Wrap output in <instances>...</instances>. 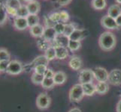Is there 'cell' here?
<instances>
[{"label": "cell", "instance_id": "cell-38", "mask_svg": "<svg viewBox=\"0 0 121 112\" xmlns=\"http://www.w3.org/2000/svg\"><path fill=\"white\" fill-rule=\"evenodd\" d=\"M60 21L62 23H65L69 19V15L66 11H62L60 12Z\"/></svg>", "mask_w": 121, "mask_h": 112}, {"label": "cell", "instance_id": "cell-43", "mask_svg": "<svg viewBox=\"0 0 121 112\" xmlns=\"http://www.w3.org/2000/svg\"><path fill=\"white\" fill-rule=\"evenodd\" d=\"M117 112H121V99L117 105Z\"/></svg>", "mask_w": 121, "mask_h": 112}, {"label": "cell", "instance_id": "cell-39", "mask_svg": "<svg viewBox=\"0 0 121 112\" xmlns=\"http://www.w3.org/2000/svg\"><path fill=\"white\" fill-rule=\"evenodd\" d=\"M54 73H53V71L51 69H48L44 73V77L45 78H53L54 76Z\"/></svg>", "mask_w": 121, "mask_h": 112}, {"label": "cell", "instance_id": "cell-9", "mask_svg": "<svg viewBox=\"0 0 121 112\" xmlns=\"http://www.w3.org/2000/svg\"><path fill=\"white\" fill-rule=\"evenodd\" d=\"M14 27L18 31H23L29 27L27 19L25 17L16 16L14 19Z\"/></svg>", "mask_w": 121, "mask_h": 112}, {"label": "cell", "instance_id": "cell-41", "mask_svg": "<svg viewBox=\"0 0 121 112\" xmlns=\"http://www.w3.org/2000/svg\"><path fill=\"white\" fill-rule=\"evenodd\" d=\"M56 1L60 5L65 6V5H67L68 4H69L72 2V0H56Z\"/></svg>", "mask_w": 121, "mask_h": 112}, {"label": "cell", "instance_id": "cell-8", "mask_svg": "<svg viewBox=\"0 0 121 112\" xmlns=\"http://www.w3.org/2000/svg\"><path fill=\"white\" fill-rule=\"evenodd\" d=\"M102 25L104 28H107V29H117L118 28V26L116 23V20L114 18L111 17V16L105 15L101 19Z\"/></svg>", "mask_w": 121, "mask_h": 112}, {"label": "cell", "instance_id": "cell-44", "mask_svg": "<svg viewBox=\"0 0 121 112\" xmlns=\"http://www.w3.org/2000/svg\"><path fill=\"white\" fill-rule=\"evenodd\" d=\"M69 112H81V110L79 109L78 108H74L71 109Z\"/></svg>", "mask_w": 121, "mask_h": 112}, {"label": "cell", "instance_id": "cell-1", "mask_svg": "<svg viewBox=\"0 0 121 112\" xmlns=\"http://www.w3.org/2000/svg\"><path fill=\"white\" fill-rule=\"evenodd\" d=\"M116 37L113 33L110 31L103 32L99 39V44L102 49L105 51H110L116 46Z\"/></svg>", "mask_w": 121, "mask_h": 112}, {"label": "cell", "instance_id": "cell-36", "mask_svg": "<svg viewBox=\"0 0 121 112\" xmlns=\"http://www.w3.org/2000/svg\"><path fill=\"white\" fill-rule=\"evenodd\" d=\"M47 70H48L47 66H45V65H38V66H35L34 67L35 73H39V74H42V75H44Z\"/></svg>", "mask_w": 121, "mask_h": 112}, {"label": "cell", "instance_id": "cell-30", "mask_svg": "<svg viewBox=\"0 0 121 112\" xmlns=\"http://www.w3.org/2000/svg\"><path fill=\"white\" fill-rule=\"evenodd\" d=\"M54 85H55V83H54L53 78H45L44 77L42 83H41V86L45 89H51Z\"/></svg>", "mask_w": 121, "mask_h": 112}, {"label": "cell", "instance_id": "cell-21", "mask_svg": "<svg viewBox=\"0 0 121 112\" xmlns=\"http://www.w3.org/2000/svg\"><path fill=\"white\" fill-rule=\"evenodd\" d=\"M70 67L74 70H79L82 67V61L79 57L74 56L69 61Z\"/></svg>", "mask_w": 121, "mask_h": 112}, {"label": "cell", "instance_id": "cell-37", "mask_svg": "<svg viewBox=\"0 0 121 112\" xmlns=\"http://www.w3.org/2000/svg\"><path fill=\"white\" fill-rule=\"evenodd\" d=\"M10 61H0V72H6L8 65H9Z\"/></svg>", "mask_w": 121, "mask_h": 112}, {"label": "cell", "instance_id": "cell-2", "mask_svg": "<svg viewBox=\"0 0 121 112\" xmlns=\"http://www.w3.org/2000/svg\"><path fill=\"white\" fill-rule=\"evenodd\" d=\"M83 87L81 84L74 85L69 91V99L71 102H80L84 97Z\"/></svg>", "mask_w": 121, "mask_h": 112}, {"label": "cell", "instance_id": "cell-7", "mask_svg": "<svg viewBox=\"0 0 121 112\" xmlns=\"http://www.w3.org/2000/svg\"><path fill=\"white\" fill-rule=\"evenodd\" d=\"M108 81L113 85H121V70L119 69H114L108 74Z\"/></svg>", "mask_w": 121, "mask_h": 112}, {"label": "cell", "instance_id": "cell-11", "mask_svg": "<svg viewBox=\"0 0 121 112\" xmlns=\"http://www.w3.org/2000/svg\"><path fill=\"white\" fill-rule=\"evenodd\" d=\"M57 34L54 30L53 27H46L44 28V31L42 37L44 38L46 40H48V42H53L55 40Z\"/></svg>", "mask_w": 121, "mask_h": 112}, {"label": "cell", "instance_id": "cell-17", "mask_svg": "<svg viewBox=\"0 0 121 112\" xmlns=\"http://www.w3.org/2000/svg\"><path fill=\"white\" fill-rule=\"evenodd\" d=\"M26 6L29 12H30V14H38V13L40 11V3L36 0L30 3H27Z\"/></svg>", "mask_w": 121, "mask_h": 112}, {"label": "cell", "instance_id": "cell-20", "mask_svg": "<svg viewBox=\"0 0 121 112\" xmlns=\"http://www.w3.org/2000/svg\"><path fill=\"white\" fill-rule=\"evenodd\" d=\"M121 14V8L119 5H112L108 10V15L116 19Z\"/></svg>", "mask_w": 121, "mask_h": 112}, {"label": "cell", "instance_id": "cell-4", "mask_svg": "<svg viewBox=\"0 0 121 112\" xmlns=\"http://www.w3.org/2000/svg\"><path fill=\"white\" fill-rule=\"evenodd\" d=\"M36 105L39 109H47L51 105V98L44 93H40L36 99Z\"/></svg>", "mask_w": 121, "mask_h": 112}, {"label": "cell", "instance_id": "cell-14", "mask_svg": "<svg viewBox=\"0 0 121 112\" xmlns=\"http://www.w3.org/2000/svg\"><path fill=\"white\" fill-rule=\"evenodd\" d=\"M86 37V31L83 29H79L76 28L72 34L69 36V40H76V41H81Z\"/></svg>", "mask_w": 121, "mask_h": 112}, {"label": "cell", "instance_id": "cell-10", "mask_svg": "<svg viewBox=\"0 0 121 112\" xmlns=\"http://www.w3.org/2000/svg\"><path fill=\"white\" fill-rule=\"evenodd\" d=\"M69 37L65 36V35H57L55 40L53 41V46H64L68 47V44L69 42Z\"/></svg>", "mask_w": 121, "mask_h": 112}, {"label": "cell", "instance_id": "cell-18", "mask_svg": "<svg viewBox=\"0 0 121 112\" xmlns=\"http://www.w3.org/2000/svg\"><path fill=\"white\" fill-rule=\"evenodd\" d=\"M53 81L55 85H60L64 84L66 81V75L64 72L62 71H58L54 73V76L53 77Z\"/></svg>", "mask_w": 121, "mask_h": 112}, {"label": "cell", "instance_id": "cell-40", "mask_svg": "<svg viewBox=\"0 0 121 112\" xmlns=\"http://www.w3.org/2000/svg\"><path fill=\"white\" fill-rule=\"evenodd\" d=\"M7 11H8V15L14 16V17H16L17 16V10L13 9V8H7Z\"/></svg>", "mask_w": 121, "mask_h": 112}, {"label": "cell", "instance_id": "cell-35", "mask_svg": "<svg viewBox=\"0 0 121 112\" xmlns=\"http://www.w3.org/2000/svg\"><path fill=\"white\" fill-rule=\"evenodd\" d=\"M48 17L51 19V20L52 22H53L54 23L61 22L60 21V12H54V13H52L51 14H50Z\"/></svg>", "mask_w": 121, "mask_h": 112}, {"label": "cell", "instance_id": "cell-32", "mask_svg": "<svg viewBox=\"0 0 121 112\" xmlns=\"http://www.w3.org/2000/svg\"><path fill=\"white\" fill-rule=\"evenodd\" d=\"M11 55L10 53L5 49H0V61H10Z\"/></svg>", "mask_w": 121, "mask_h": 112}, {"label": "cell", "instance_id": "cell-24", "mask_svg": "<svg viewBox=\"0 0 121 112\" xmlns=\"http://www.w3.org/2000/svg\"><path fill=\"white\" fill-rule=\"evenodd\" d=\"M26 19L30 28L39 24V17L38 14H30L26 17Z\"/></svg>", "mask_w": 121, "mask_h": 112}, {"label": "cell", "instance_id": "cell-26", "mask_svg": "<svg viewBox=\"0 0 121 112\" xmlns=\"http://www.w3.org/2000/svg\"><path fill=\"white\" fill-rule=\"evenodd\" d=\"M30 15V12L28 11L26 5H22L17 10V16L19 17H25L26 18Z\"/></svg>", "mask_w": 121, "mask_h": 112}, {"label": "cell", "instance_id": "cell-25", "mask_svg": "<svg viewBox=\"0 0 121 112\" xmlns=\"http://www.w3.org/2000/svg\"><path fill=\"white\" fill-rule=\"evenodd\" d=\"M107 5L106 0H93L92 6L95 10H103L105 9Z\"/></svg>", "mask_w": 121, "mask_h": 112}, {"label": "cell", "instance_id": "cell-3", "mask_svg": "<svg viewBox=\"0 0 121 112\" xmlns=\"http://www.w3.org/2000/svg\"><path fill=\"white\" fill-rule=\"evenodd\" d=\"M23 67L21 62L17 60H13V61H10V63L9 65H8L6 73L10 75L16 76V75H19L21 73L23 72Z\"/></svg>", "mask_w": 121, "mask_h": 112}, {"label": "cell", "instance_id": "cell-5", "mask_svg": "<svg viewBox=\"0 0 121 112\" xmlns=\"http://www.w3.org/2000/svg\"><path fill=\"white\" fill-rule=\"evenodd\" d=\"M94 78L93 71L90 69L82 70L79 74V81L80 84H86V83H90L93 81Z\"/></svg>", "mask_w": 121, "mask_h": 112}, {"label": "cell", "instance_id": "cell-27", "mask_svg": "<svg viewBox=\"0 0 121 112\" xmlns=\"http://www.w3.org/2000/svg\"><path fill=\"white\" fill-rule=\"evenodd\" d=\"M47 58L49 60V61H51L53 59L56 58V49L55 47L53 46H51L47 50L45 51V55Z\"/></svg>", "mask_w": 121, "mask_h": 112}, {"label": "cell", "instance_id": "cell-13", "mask_svg": "<svg viewBox=\"0 0 121 112\" xmlns=\"http://www.w3.org/2000/svg\"><path fill=\"white\" fill-rule=\"evenodd\" d=\"M44 31V27H43V26H41V24H38L35 26L31 27L30 30L31 35L34 37H36V38L42 37Z\"/></svg>", "mask_w": 121, "mask_h": 112}, {"label": "cell", "instance_id": "cell-22", "mask_svg": "<svg viewBox=\"0 0 121 112\" xmlns=\"http://www.w3.org/2000/svg\"><path fill=\"white\" fill-rule=\"evenodd\" d=\"M109 90V86L107 82H98V84L95 85V92L99 94H105L108 93Z\"/></svg>", "mask_w": 121, "mask_h": 112}, {"label": "cell", "instance_id": "cell-19", "mask_svg": "<svg viewBox=\"0 0 121 112\" xmlns=\"http://www.w3.org/2000/svg\"><path fill=\"white\" fill-rule=\"evenodd\" d=\"M83 93H84L85 96H93V95L96 93L95 92V85H94L93 83H86V84H83Z\"/></svg>", "mask_w": 121, "mask_h": 112}, {"label": "cell", "instance_id": "cell-28", "mask_svg": "<svg viewBox=\"0 0 121 112\" xmlns=\"http://www.w3.org/2000/svg\"><path fill=\"white\" fill-rule=\"evenodd\" d=\"M5 5L7 8H11L15 10H17L22 5L20 0H6Z\"/></svg>", "mask_w": 121, "mask_h": 112}, {"label": "cell", "instance_id": "cell-34", "mask_svg": "<svg viewBox=\"0 0 121 112\" xmlns=\"http://www.w3.org/2000/svg\"><path fill=\"white\" fill-rule=\"evenodd\" d=\"M65 23H62V22H59L56 23L55 25H54L53 28L55 31L56 32L57 35H62L64 33V30H65Z\"/></svg>", "mask_w": 121, "mask_h": 112}, {"label": "cell", "instance_id": "cell-33", "mask_svg": "<svg viewBox=\"0 0 121 112\" xmlns=\"http://www.w3.org/2000/svg\"><path fill=\"white\" fill-rule=\"evenodd\" d=\"M76 28L74 27V26L72 23H68L65 25V30H64V33L63 35H65V36H67L69 37V36L72 34V32L75 30Z\"/></svg>", "mask_w": 121, "mask_h": 112}, {"label": "cell", "instance_id": "cell-23", "mask_svg": "<svg viewBox=\"0 0 121 112\" xmlns=\"http://www.w3.org/2000/svg\"><path fill=\"white\" fill-rule=\"evenodd\" d=\"M37 46H38L39 49L41 51H46L47 49L51 46L50 42L46 40L43 37H39V40H37Z\"/></svg>", "mask_w": 121, "mask_h": 112}, {"label": "cell", "instance_id": "cell-42", "mask_svg": "<svg viewBox=\"0 0 121 112\" xmlns=\"http://www.w3.org/2000/svg\"><path fill=\"white\" fill-rule=\"evenodd\" d=\"M115 20H116V23L117 24L118 27H121V14L120 16H118L115 19Z\"/></svg>", "mask_w": 121, "mask_h": 112}, {"label": "cell", "instance_id": "cell-15", "mask_svg": "<svg viewBox=\"0 0 121 112\" xmlns=\"http://www.w3.org/2000/svg\"><path fill=\"white\" fill-rule=\"evenodd\" d=\"M56 49V58L63 60L69 55V50L67 47L64 46H54Z\"/></svg>", "mask_w": 121, "mask_h": 112}, {"label": "cell", "instance_id": "cell-29", "mask_svg": "<svg viewBox=\"0 0 121 112\" xmlns=\"http://www.w3.org/2000/svg\"><path fill=\"white\" fill-rule=\"evenodd\" d=\"M44 78V75L34 73L32 75L31 80L35 85H41Z\"/></svg>", "mask_w": 121, "mask_h": 112}, {"label": "cell", "instance_id": "cell-46", "mask_svg": "<svg viewBox=\"0 0 121 112\" xmlns=\"http://www.w3.org/2000/svg\"><path fill=\"white\" fill-rule=\"evenodd\" d=\"M116 2H117L118 4H120V5H121V0H116Z\"/></svg>", "mask_w": 121, "mask_h": 112}, {"label": "cell", "instance_id": "cell-31", "mask_svg": "<svg viewBox=\"0 0 121 112\" xmlns=\"http://www.w3.org/2000/svg\"><path fill=\"white\" fill-rule=\"evenodd\" d=\"M81 46V41H76V40H70L69 44H68V49H69L71 51H77Z\"/></svg>", "mask_w": 121, "mask_h": 112}, {"label": "cell", "instance_id": "cell-12", "mask_svg": "<svg viewBox=\"0 0 121 112\" xmlns=\"http://www.w3.org/2000/svg\"><path fill=\"white\" fill-rule=\"evenodd\" d=\"M8 14L7 11V7L5 2L0 1V26L5 25L8 20Z\"/></svg>", "mask_w": 121, "mask_h": 112}, {"label": "cell", "instance_id": "cell-16", "mask_svg": "<svg viewBox=\"0 0 121 112\" xmlns=\"http://www.w3.org/2000/svg\"><path fill=\"white\" fill-rule=\"evenodd\" d=\"M48 64H49V60L47 58V57L44 55H41L36 57L32 61L31 64V67H32L33 69H34L35 66H38V65H45L48 67Z\"/></svg>", "mask_w": 121, "mask_h": 112}, {"label": "cell", "instance_id": "cell-45", "mask_svg": "<svg viewBox=\"0 0 121 112\" xmlns=\"http://www.w3.org/2000/svg\"><path fill=\"white\" fill-rule=\"evenodd\" d=\"M23 1L25 2H27V3H30L31 2H33V1H35V0H23Z\"/></svg>", "mask_w": 121, "mask_h": 112}, {"label": "cell", "instance_id": "cell-6", "mask_svg": "<svg viewBox=\"0 0 121 112\" xmlns=\"http://www.w3.org/2000/svg\"><path fill=\"white\" fill-rule=\"evenodd\" d=\"M94 78L99 82H107L108 80V73L107 70L101 67H95L93 70Z\"/></svg>", "mask_w": 121, "mask_h": 112}]
</instances>
